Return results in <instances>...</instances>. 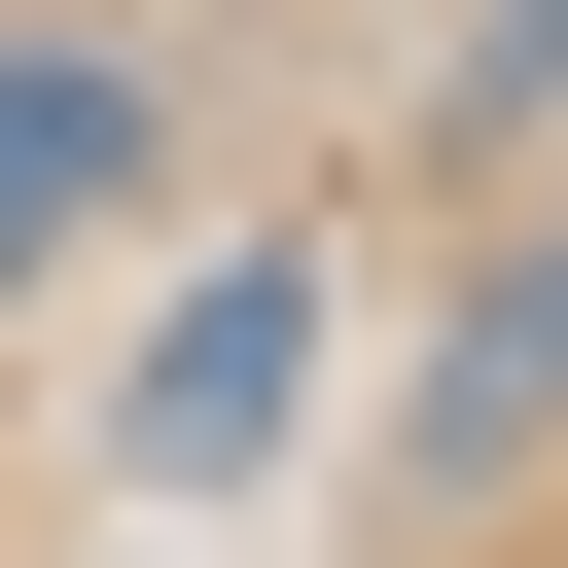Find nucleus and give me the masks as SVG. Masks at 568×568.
<instances>
[{"instance_id":"f257e3e1","label":"nucleus","mask_w":568,"mask_h":568,"mask_svg":"<svg viewBox=\"0 0 568 568\" xmlns=\"http://www.w3.org/2000/svg\"><path fill=\"white\" fill-rule=\"evenodd\" d=\"M320 320H355L320 248H213V284H178V355H142V497H248V462L320 426Z\"/></svg>"},{"instance_id":"f03ea898","label":"nucleus","mask_w":568,"mask_h":568,"mask_svg":"<svg viewBox=\"0 0 568 568\" xmlns=\"http://www.w3.org/2000/svg\"><path fill=\"white\" fill-rule=\"evenodd\" d=\"M142 106H178V71H142L106 0H36V36H0V320H36V284L142 213Z\"/></svg>"},{"instance_id":"7ed1b4c3","label":"nucleus","mask_w":568,"mask_h":568,"mask_svg":"<svg viewBox=\"0 0 568 568\" xmlns=\"http://www.w3.org/2000/svg\"><path fill=\"white\" fill-rule=\"evenodd\" d=\"M390 462H426V497H497V462H568V213H532V248L462 284V355L390 390Z\"/></svg>"},{"instance_id":"20e7f679","label":"nucleus","mask_w":568,"mask_h":568,"mask_svg":"<svg viewBox=\"0 0 568 568\" xmlns=\"http://www.w3.org/2000/svg\"><path fill=\"white\" fill-rule=\"evenodd\" d=\"M532 106H568V0H497V36H462V142H532Z\"/></svg>"}]
</instances>
